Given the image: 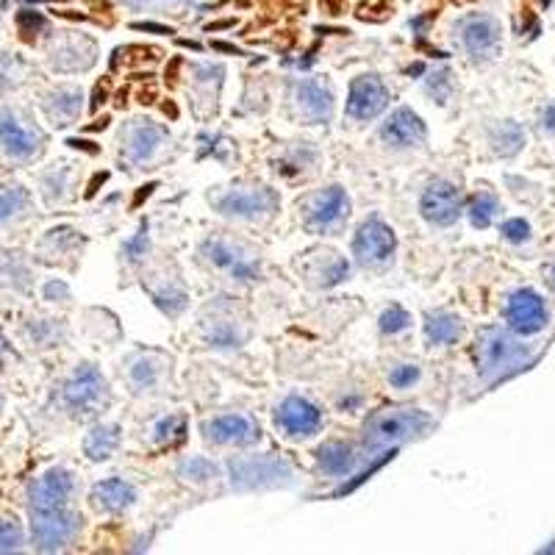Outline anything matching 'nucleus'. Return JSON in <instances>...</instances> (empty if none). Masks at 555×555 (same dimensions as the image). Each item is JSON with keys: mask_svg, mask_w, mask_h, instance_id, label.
Instances as JSON below:
<instances>
[{"mask_svg": "<svg viewBox=\"0 0 555 555\" xmlns=\"http://www.w3.org/2000/svg\"><path fill=\"white\" fill-rule=\"evenodd\" d=\"M464 333V325L450 311H433L425 320V339L428 345H456Z\"/></svg>", "mask_w": 555, "mask_h": 555, "instance_id": "c85d7f7f", "label": "nucleus"}, {"mask_svg": "<svg viewBox=\"0 0 555 555\" xmlns=\"http://www.w3.org/2000/svg\"><path fill=\"white\" fill-rule=\"evenodd\" d=\"M131 6H145V3H186V0H125Z\"/></svg>", "mask_w": 555, "mask_h": 555, "instance_id": "864d4df0", "label": "nucleus"}, {"mask_svg": "<svg viewBox=\"0 0 555 555\" xmlns=\"http://www.w3.org/2000/svg\"><path fill=\"white\" fill-rule=\"evenodd\" d=\"M489 142H492V150L497 156H514L525 148V131L514 120H500V123L492 125Z\"/></svg>", "mask_w": 555, "mask_h": 555, "instance_id": "c756f323", "label": "nucleus"}, {"mask_svg": "<svg viewBox=\"0 0 555 555\" xmlns=\"http://www.w3.org/2000/svg\"><path fill=\"white\" fill-rule=\"evenodd\" d=\"M136 497L139 492H136L134 483L123 481V478H106V481L95 483L92 494H89L92 506L98 511H106V514H123L134 506Z\"/></svg>", "mask_w": 555, "mask_h": 555, "instance_id": "b1692460", "label": "nucleus"}, {"mask_svg": "<svg viewBox=\"0 0 555 555\" xmlns=\"http://www.w3.org/2000/svg\"><path fill=\"white\" fill-rule=\"evenodd\" d=\"M506 320L514 333L533 336L547 325V306L533 289H517L514 295L508 297Z\"/></svg>", "mask_w": 555, "mask_h": 555, "instance_id": "6ab92c4d", "label": "nucleus"}, {"mask_svg": "<svg viewBox=\"0 0 555 555\" xmlns=\"http://www.w3.org/2000/svg\"><path fill=\"white\" fill-rule=\"evenodd\" d=\"M203 339L217 350H234L247 342V328L231 317H211L203 325Z\"/></svg>", "mask_w": 555, "mask_h": 555, "instance_id": "bb28decb", "label": "nucleus"}, {"mask_svg": "<svg viewBox=\"0 0 555 555\" xmlns=\"http://www.w3.org/2000/svg\"><path fill=\"white\" fill-rule=\"evenodd\" d=\"M45 297H48V300H53V297H59V300H67V297H70V289H67L62 281H50V284L45 286Z\"/></svg>", "mask_w": 555, "mask_h": 555, "instance_id": "a18cd8bd", "label": "nucleus"}, {"mask_svg": "<svg viewBox=\"0 0 555 555\" xmlns=\"http://www.w3.org/2000/svg\"><path fill=\"white\" fill-rule=\"evenodd\" d=\"M123 250L125 256H128V261H139L145 256V250H148V222H142L139 234H136L134 239H128L123 245Z\"/></svg>", "mask_w": 555, "mask_h": 555, "instance_id": "79ce46f5", "label": "nucleus"}, {"mask_svg": "<svg viewBox=\"0 0 555 555\" xmlns=\"http://www.w3.org/2000/svg\"><path fill=\"white\" fill-rule=\"evenodd\" d=\"M317 467L328 478H347L350 472H356L358 456L356 450L345 442H325L317 447Z\"/></svg>", "mask_w": 555, "mask_h": 555, "instance_id": "a878e982", "label": "nucleus"}, {"mask_svg": "<svg viewBox=\"0 0 555 555\" xmlns=\"http://www.w3.org/2000/svg\"><path fill=\"white\" fill-rule=\"evenodd\" d=\"M497 214H500V200L492 192H478L469 203V222L475 228H489Z\"/></svg>", "mask_w": 555, "mask_h": 555, "instance_id": "72a5a7b5", "label": "nucleus"}, {"mask_svg": "<svg viewBox=\"0 0 555 555\" xmlns=\"http://www.w3.org/2000/svg\"><path fill=\"white\" fill-rule=\"evenodd\" d=\"M106 178H109V173H100V175H95V178H92V184H89V189H87V198H92V195L98 192V186L103 184Z\"/></svg>", "mask_w": 555, "mask_h": 555, "instance_id": "3c124183", "label": "nucleus"}, {"mask_svg": "<svg viewBox=\"0 0 555 555\" xmlns=\"http://www.w3.org/2000/svg\"><path fill=\"white\" fill-rule=\"evenodd\" d=\"M0 406H3V395H0Z\"/></svg>", "mask_w": 555, "mask_h": 555, "instance_id": "052dcab7", "label": "nucleus"}, {"mask_svg": "<svg viewBox=\"0 0 555 555\" xmlns=\"http://www.w3.org/2000/svg\"><path fill=\"white\" fill-rule=\"evenodd\" d=\"M420 211L425 220L431 225H439V228H450L461 220L464 214V195L456 184L444 181V178H436L431 184L425 186L420 198Z\"/></svg>", "mask_w": 555, "mask_h": 555, "instance_id": "f8f14e48", "label": "nucleus"}, {"mask_svg": "<svg viewBox=\"0 0 555 555\" xmlns=\"http://www.w3.org/2000/svg\"><path fill=\"white\" fill-rule=\"evenodd\" d=\"M109 400V383L95 364H78L62 386V406L78 420L95 417L109 406Z\"/></svg>", "mask_w": 555, "mask_h": 555, "instance_id": "20e7f679", "label": "nucleus"}, {"mask_svg": "<svg viewBox=\"0 0 555 555\" xmlns=\"http://www.w3.org/2000/svg\"><path fill=\"white\" fill-rule=\"evenodd\" d=\"M425 73V64H414V67H408V75H420Z\"/></svg>", "mask_w": 555, "mask_h": 555, "instance_id": "13d9d810", "label": "nucleus"}, {"mask_svg": "<svg viewBox=\"0 0 555 555\" xmlns=\"http://www.w3.org/2000/svg\"><path fill=\"white\" fill-rule=\"evenodd\" d=\"M200 256L209 261L211 267H217L234 281H259L261 278V259L250 250V247L222 239V236H211L200 245Z\"/></svg>", "mask_w": 555, "mask_h": 555, "instance_id": "423d86ee", "label": "nucleus"}, {"mask_svg": "<svg viewBox=\"0 0 555 555\" xmlns=\"http://www.w3.org/2000/svg\"><path fill=\"white\" fill-rule=\"evenodd\" d=\"M148 292L153 297V303L164 314H170V317H178L186 309V303H189V295L184 292V286L175 284V281H164L161 286H148Z\"/></svg>", "mask_w": 555, "mask_h": 555, "instance_id": "2f4dec72", "label": "nucleus"}, {"mask_svg": "<svg viewBox=\"0 0 555 555\" xmlns=\"http://www.w3.org/2000/svg\"><path fill=\"white\" fill-rule=\"evenodd\" d=\"M417 381H420V367L417 364H400V367L389 372V383L395 389H408V386H414Z\"/></svg>", "mask_w": 555, "mask_h": 555, "instance_id": "58836bf2", "label": "nucleus"}, {"mask_svg": "<svg viewBox=\"0 0 555 555\" xmlns=\"http://www.w3.org/2000/svg\"><path fill=\"white\" fill-rule=\"evenodd\" d=\"M131 28H134V31H150V34H175L173 28H164V25L156 23H134Z\"/></svg>", "mask_w": 555, "mask_h": 555, "instance_id": "de8ad7c7", "label": "nucleus"}, {"mask_svg": "<svg viewBox=\"0 0 555 555\" xmlns=\"http://www.w3.org/2000/svg\"><path fill=\"white\" fill-rule=\"evenodd\" d=\"M184 431H186L184 417H164V420H159L156 425H153V442L173 447V444L184 442Z\"/></svg>", "mask_w": 555, "mask_h": 555, "instance_id": "c9c22d12", "label": "nucleus"}, {"mask_svg": "<svg viewBox=\"0 0 555 555\" xmlns=\"http://www.w3.org/2000/svg\"><path fill=\"white\" fill-rule=\"evenodd\" d=\"M67 145L75 150H84V153H89V156H98L100 148H95L92 142H87V139H67Z\"/></svg>", "mask_w": 555, "mask_h": 555, "instance_id": "09e8293b", "label": "nucleus"}, {"mask_svg": "<svg viewBox=\"0 0 555 555\" xmlns=\"http://www.w3.org/2000/svg\"><path fill=\"white\" fill-rule=\"evenodd\" d=\"M475 361L483 381H503L531 364L533 350L503 328H483L475 342Z\"/></svg>", "mask_w": 555, "mask_h": 555, "instance_id": "f257e3e1", "label": "nucleus"}, {"mask_svg": "<svg viewBox=\"0 0 555 555\" xmlns=\"http://www.w3.org/2000/svg\"><path fill=\"white\" fill-rule=\"evenodd\" d=\"M350 217V198L342 186H328L314 192L303 203V225L311 234H333L339 231Z\"/></svg>", "mask_w": 555, "mask_h": 555, "instance_id": "1a4fd4ad", "label": "nucleus"}, {"mask_svg": "<svg viewBox=\"0 0 555 555\" xmlns=\"http://www.w3.org/2000/svg\"><path fill=\"white\" fill-rule=\"evenodd\" d=\"M386 106H389V89H386V84L381 81V75L364 73L356 75V78L350 81L345 106L350 120H356V123L375 120Z\"/></svg>", "mask_w": 555, "mask_h": 555, "instance_id": "ddd939ff", "label": "nucleus"}, {"mask_svg": "<svg viewBox=\"0 0 555 555\" xmlns=\"http://www.w3.org/2000/svg\"><path fill=\"white\" fill-rule=\"evenodd\" d=\"M45 145V136L39 128L28 125L12 109H0V150L14 161L37 159Z\"/></svg>", "mask_w": 555, "mask_h": 555, "instance_id": "9b49d317", "label": "nucleus"}, {"mask_svg": "<svg viewBox=\"0 0 555 555\" xmlns=\"http://www.w3.org/2000/svg\"><path fill=\"white\" fill-rule=\"evenodd\" d=\"M214 50H222V53H234V56H242V50L234 48V45H225V42H214Z\"/></svg>", "mask_w": 555, "mask_h": 555, "instance_id": "603ef678", "label": "nucleus"}, {"mask_svg": "<svg viewBox=\"0 0 555 555\" xmlns=\"http://www.w3.org/2000/svg\"><path fill=\"white\" fill-rule=\"evenodd\" d=\"M109 100V81H100L98 87H95V95H92V103H89V109L98 111L103 103Z\"/></svg>", "mask_w": 555, "mask_h": 555, "instance_id": "c03bdc74", "label": "nucleus"}, {"mask_svg": "<svg viewBox=\"0 0 555 555\" xmlns=\"http://www.w3.org/2000/svg\"><path fill=\"white\" fill-rule=\"evenodd\" d=\"M275 425L289 439H311L322 428V411L309 397L289 395L275 408Z\"/></svg>", "mask_w": 555, "mask_h": 555, "instance_id": "4468645a", "label": "nucleus"}, {"mask_svg": "<svg viewBox=\"0 0 555 555\" xmlns=\"http://www.w3.org/2000/svg\"><path fill=\"white\" fill-rule=\"evenodd\" d=\"M500 234L506 236L508 242H528L531 239V225H528V220H522V217H514V220L503 222Z\"/></svg>", "mask_w": 555, "mask_h": 555, "instance_id": "ea45409f", "label": "nucleus"}, {"mask_svg": "<svg viewBox=\"0 0 555 555\" xmlns=\"http://www.w3.org/2000/svg\"><path fill=\"white\" fill-rule=\"evenodd\" d=\"M84 456L89 461H109L117 447H120V428L117 425H95L92 431L84 436Z\"/></svg>", "mask_w": 555, "mask_h": 555, "instance_id": "cd10ccee", "label": "nucleus"}, {"mask_svg": "<svg viewBox=\"0 0 555 555\" xmlns=\"http://www.w3.org/2000/svg\"><path fill=\"white\" fill-rule=\"evenodd\" d=\"M297 114L306 123H328L333 117V89L322 78H300L292 87Z\"/></svg>", "mask_w": 555, "mask_h": 555, "instance_id": "a211bd4d", "label": "nucleus"}, {"mask_svg": "<svg viewBox=\"0 0 555 555\" xmlns=\"http://www.w3.org/2000/svg\"><path fill=\"white\" fill-rule=\"evenodd\" d=\"M178 478L203 486V483H211L214 478H220V467L206 456H189L178 464Z\"/></svg>", "mask_w": 555, "mask_h": 555, "instance_id": "473e14b6", "label": "nucleus"}, {"mask_svg": "<svg viewBox=\"0 0 555 555\" xmlns=\"http://www.w3.org/2000/svg\"><path fill=\"white\" fill-rule=\"evenodd\" d=\"M228 475L236 492H261V489H284L292 483V464L270 453L236 456L228 461Z\"/></svg>", "mask_w": 555, "mask_h": 555, "instance_id": "7ed1b4c3", "label": "nucleus"}, {"mask_svg": "<svg viewBox=\"0 0 555 555\" xmlns=\"http://www.w3.org/2000/svg\"><path fill=\"white\" fill-rule=\"evenodd\" d=\"M23 528H20V522L17 519H9V517H0V553H17V550H23Z\"/></svg>", "mask_w": 555, "mask_h": 555, "instance_id": "e433bc0d", "label": "nucleus"}, {"mask_svg": "<svg viewBox=\"0 0 555 555\" xmlns=\"http://www.w3.org/2000/svg\"><path fill=\"white\" fill-rule=\"evenodd\" d=\"M211 206L220 211L222 217L253 222L272 217L281 206V198L270 186H231V189L217 192L211 198Z\"/></svg>", "mask_w": 555, "mask_h": 555, "instance_id": "39448f33", "label": "nucleus"}, {"mask_svg": "<svg viewBox=\"0 0 555 555\" xmlns=\"http://www.w3.org/2000/svg\"><path fill=\"white\" fill-rule=\"evenodd\" d=\"M425 134H428V128L422 123V117L408 106L392 111L386 117V123L381 125V139L389 148H414V145L425 142Z\"/></svg>", "mask_w": 555, "mask_h": 555, "instance_id": "412c9836", "label": "nucleus"}, {"mask_svg": "<svg viewBox=\"0 0 555 555\" xmlns=\"http://www.w3.org/2000/svg\"><path fill=\"white\" fill-rule=\"evenodd\" d=\"M378 325H381V331L383 333H400V331H406L408 325H411V314H408L403 306H389V309L383 311L381 314V320H378Z\"/></svg>", "mask_w": 555, "mask_h": 555, "instance_id": "4c0bfd02", "label": "nucleus"}, {"mask_svg": "<svg viewBox=\"0 0 555 555\" xmlns=\"http://www.w3.org/2000/svg\"><path fill=\"white\" fill-rule=\"evenodd\" d=\"M75 478L70 469L53 467L42 472L28 486V511H50V508H67L73 500Z\"/></svg>", "mask_w": 555, "mask_h": 555, "instance_id": "2eb2a0df", "label": "nucleus"}, {"mask_svg": "<svg viewBox=\"0 0 555 555\" xmlns=\"http://www.w3.org/2000/svg\"><path fill=\"white\" fill-rule=\"evenodd\" d=\"M98 62V45L89 37L64 42L50 53V67L56 73H87Z\"/></svg>", "mask_w": 555, "mask_h": 555, "instance_id": "4be33fe9", "label": "nucleus"}, {"mask_svg": "<svg viewBox=\"0 0 555 555\" xmlns=\"http://www.w3.org/2000/svg\"><path fill=\"white\" fill-rule=\"evenodd\" d=\"M234 20H222V23H214L209 25V31H222V28H234Z\"/></svg>", "mask_w": 555, "mask_h": 555, "instance_id": "6e6d98bb", "label": "nucleus"}, {"mask_svg": "<svg viewBox=\"0 0 555 555\" xmlns=\"http://www.w3.org/2000/svg\"><path fill=\"white\" fill-rule=\"evenodd\" d=\"M203 436L220 447H250L261 439V425L250 414H220L203 422Z\"/></svg>", "mask_w": 555, "mask_h": 555, "instance_id": "dca6fc26", "label": "nucleus"}, {"mask_svg": "<svg viewBox=\"0 0 555 555\" xmlns=\"http://www.w3.org/2000/svg\"><path fill=\"white\" fill-rule=\"evenodd\" d=\"M28 206V192L23 186H6L0 189V222L12 220L20 211H25Z\"/></svg>", "mask_w": 555, "mask_h": 555, "instance_id": "f704fd0d", "label": "nucleus"}, {"mask_svg": "<svg viewBox=\"0 0 555 555\" xmlns=\"http://www.w3.org/2000/svg\"><path fill=\"white\" fill-rule=\"evenodd\" d=\"M550 284H553V289H555V267H553V272H550Z\"/></svg>", "mask_w": 555, "mask_h": 555, "instance_id": "bf43d9fd", "label": "nucleus"}, {"mask_svg": "<svg viewBox=\"0 0 555 555\" xmlns=\"http://www.w3.org/2000/svg\"><path fill=\"white\" fill-rule=\"evenodd\" d=\"M361 400H364V397H361V395L339 397V408H342V411H356V408L361 406Z\"/></svg>", "mask_w": 555, "mask_h": 555, "instance_id": "8fccbe9b", "label": "nucleus"}, {"mask_svg": "<svg viewBox=\"0 0 555 555\" xmlns=\"http://www.w3.org/2000/svg\"><path fill=\"white\" fill-rule=\"evenodd\" d=\"M542 125L550 131V134H555V100L553 103H547L542 111Z\"/></svg>", "mask_w": 555, "mask_h": 555, "instance_id": "49530a36", "label": "nucleus"}, {"mask_svg": "<svg viewBox=\"0 0 555 555\" xmlns=\"http://www.w3.org/2000/svg\"><path fill=\"white\" fill-rule=\"evenodd\" d=\"M153 189H156V184H148V186H142V192H139V195H136L134 206H139V203H142V200H145V198H150V192H153Z\"/></svg>", "mask_w": 555, "mask_h": 555, "instance_id": "5fc2aeb1", "label": "nucleus"}, {"mask_svg": "<svg viewBox=\"0 0 555 555\" xmlns=\"http://www.w3.org/2000/svg\"><path fill=\"white\" fill-rule=\"evenodd\" d=\"M450 73L447 70H439V73L428 75V92H431L433 98L439 100V103H447L450 100Z\"/></svg>", "mask_w": 555, "mask_h": 555, "instance_id": "a19ab883", "label": "nucleus"}, {"mask_svg": "<svg viewBox=\"0 0 555 555\" xmlns=\"http://www.w3.org/2000/svg\"><path fill=\"white\" fill-rule=\"evenodd\" d=\"M167 139V128L153 120H131L125 125L120 142H123V156L131 164H148L159 153L161 142Z\"/></svg>", "mask_w": 555, "mask_h": 555, "instance_id": "f3484780", "label": "nucleus"}, {"mask_svg": "<svg viewBox=\"0 0 555 555\" xmlns=\"http://www.w3.org/2000/svg\"><path fill=\"white\" fill-rule=\"evenodd\" d=\"M106 125H109V117H100L98 123H95V125H89L87 131H103V128H106Z\"/></svg>", "mask_w": 555, "mask_h": 555, "instance_id": "4d7b16f0", "label": "nucleus"}, {"mask_svg": "<svg viewBox=\"0 0 555 555\" xmlns=\"http://www.w3.org/2000/svg\"><path fill=\"white\" fill-rule=\"evenodd\" d=\"M395 250V231L381 217H370V220L361 222V228L353 236V256L364 267H383L386 261H392Z\"/></svg>", "mask_w": 555, "mask_h": 555, "instance_id": "9d476101", "label": "nucleus"}, {"mask_svg": "<svg viewBox=\"0 0 555 555\" xmlns=\"http://www.w3.org/2000/svg\"><path fill=\"white\" fill-rule=\"evenodd\" d=\"M433 428V417L422 408H383L364 425V450L378 453L383 447L422 439Z\"/></svg>", "mask_w": 555, "mask_h": 555, "instance_id": "f03ea898", "label": "nucleus"}, {"mask_svg": "<svg viewBox=\"0 0 555 555\" xmlns=\"http://www.w3.org/2000/svg\"><path fill=\"white\" fill-rule=\"evenodd\" d=\"M297 270H303L314 286L331 289L350 275V264L336 250H309L303 261H297Z\"/></svg>", "mask_w": 555, "mask_h": 555, "instance_id": "aec40b11", "label": "nucleus"}, {"mask_svg": "<svg viewBox=\"0 0 555 555\" xmlns=\"http://www.w3.org/2000/svg\"><path fill=\"white\" fill-rule=\"evenodd\" d=\"M42 109L48 114V120L56 128H67L73 125L81 111H84V92L78 87H56L53 92L45 95L42 100Z\"/></svg>", "mask_w": 555, "mask_h": 555, "instance_id": "393cba45", "label": "nucleus"}, {"mask_svg": "<svg viewBox=\"0 0 555 555\" xmlns=\"http://www.w3.org/2000/svg\"><path fill=\"white\" fill-rule=\"evenodd\" d=\"M31 514V542L39 553H56L75 542L81 531V517L67 508H50V511H28Z\"/></svg>", "mask_w": 555, "mask_h": 555, "instance_id": "0eeeda50", "label": "nucleus"}, {"mask_svg": "<svg viewBox=\"0 0 555 555\" xmlns=\"http://www.w3.org/2000/svg\"><path fill=\"white\" fill-rule=\"evenodd\" d=\"M192 84L200 89V100L203 103H214L220 95L222 78H225V67L222 64H192Z\"/></svg>", "mask_w": 555, "mask_h": 555, "instance_id": "7c9ffc66", "label": "nucleus"}, {"mask_svg": "<svg viewBox=\"0 0 555 555\" xmlns=\"http://www.w3.org/2000/svg\"><path fill=\"white\" fill-rule=\"evenodd\" d=\"M17 25H20V31L23 34H34V31H45V17L34 9H23V12L17 14Z\"/></svg>", "mask_w": 555, "mask_h": 555, "instance_id": "37998d69", "label": "nucleus"}, {"mask_svg": "<svg viewBox=\"0 0 555 555\" xmlns=\"http://www.w3.org/2000/svg\"><path fill=\"white\" fill-rule=\"evenodd\" d=\"M458 48L475 62H489L503 48V28L492 14H467L456 23Z\"/></svg>", "mask_w": 555, "mask_h": 555, "instance_id": "6e6552de", "label": "nucleus"}, {"mask_svg": "<svg viewBox=\"0 0 555 555\" xmlns=\"http://www.w3.org/2000/svg\"><path fill=\"white\" fill-rule=\"evenodd\" d=\"M170 364V358L159 350H139L128 358V383L134 392H150L153 386H159L164 378V367Z\"/></svg>", "mask_w": 555, "mask_h": 555, "instance_id": "5701e85b", "label": "nucleus"}]
</instances>
